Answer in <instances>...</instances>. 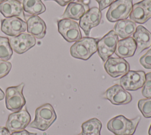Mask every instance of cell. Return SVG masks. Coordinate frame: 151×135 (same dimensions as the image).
Here are the masks:
<instances>
[{"label": "cell", "mask_w": 151, "mask_h": 135, "mask_svg": "<svg viewBox=\"0 0 151 135\" xmlns=\"http://www.w3.org/2000/svg\"><path fill=\"white\" fill-rule=\"evenodd\" d=\"M140 118V116H137L134 118L128 119L123 115H119L108 121L107 128L115 135H133Z\"/></svg>", "instance_id": "cell-1"}, {"label": "cell", "mask_w": 151, "mask_h": 135, "mask_svg": "<svg viewBox=\"0 0 151 135\" xmlns=\"http://www.w3.org/2000/svg\"><path fill=\"white\" fill-rule=\"evenodd\" d=\"M56 119L57 114L53 107L50 104L47 103L35 110V118L28 126L44 131L47 130Z\"/></svg>", "instance_id": "cell-2"}, {"label": "cell", "mask_w": 151, "mask_h": 135, "mask_svg": "<svg viewBox=\"0 0 151 135\" xmlns=\"http://www.w3.org/2000/svg\"><path fill=\"white\" fill-rule=\"evenodd\" d=\"M99 39L85 37L76 41L70 47L72 57L84 60H88L97 50Z\"/></svg>", "instance_id": "cell-3"}, {"label": "cell", "mask_w": 151, "mask_h": 135, "mask_svg": "<svg viewBox=\"0 0 151 135\" xmlns=\"http://www.w3.org/2000/svg\"><path fill=\"white\" fill-rule=\"evenodd\" d=\"M25 83L22 82L15 86L6 88L5 91V105L8 110L12 112L20 111L25 105L26 100L23 94Z\"/></svg>", "instance_id": "cell-4"}, {"label": "cell", "mask_w": 151, "mask_h": 135, "mask_svg": "<svg viewBox=\"0 0 151 135\" xmlns=\"http://www.w3.org/2000/svg\"><path fill=\"white\" fill-rule=\"evenodd\" d=\"M133 7V0H116L110 6L106 18L110 22L126 20L129 17Z\"/></svg>", "instance_id": "cell-5"}, {"label": "cell", "mask_w": 151, "mask_h": 135, "mask_svg": "<svg viewBox=\"0 0 151 135\" xmlns=\"http://www.w3.org/2000/svg\"><path fill=\"white\" fill-rule=\"evenodd\" d=\"M58 31L63 37L69 43L76 42L82 38L78 23L69 18L57 21Z\"/></svg>", "instance_id": "cell-6"}, {"label": "cell", "mask_w": 151, "mask_h": 135, "mask_svg": "<svg viewBox=\"0 0 151 135\" xmlns=\"http://www.w3.org/2000/svg\"><path fill=\"white\" fill-rule=\"evenodd\" d=\"M118 36L114 30L110 31L97 41V53L103 62H106L114 53L117 42Z\"/></svg>", "instance_id": "cell-7"}, {"label": "cell", "mask_w": 151, "mask_h": 135, "mask_svg": "<svg viewBox=\"0 0 151 135\" xmlns=\"http://www.w3.org/2000/svg\"><path fill=\"white\" fill-rule=\"evenodd\" d=\"M30 121L31 115L27 108L24 107L20 111L13 112L8 115L5 127L11 133L20 131L28 126Z\"/></svg>", "instance_id": "cell-8"}, {"label": "cell", "mask_w": 151, "mask_h": 135, "mask_svg": "<svg viewBox=\"0 0 151 135\" xmlns=\"http://www.w3.org/2000/svg\"><path fill=\"white\" fill-rule=\"evenodd\" d=\"M145 75L142 70H129L120 78V85L126 91H136L143 87Z\"/></svg>", "instance_id": "cell-9"}, {"label": "cell", "mask_w": 151, "mask_h": 135, "mask_svg": "<svg viewBox=\"0 0 151 135\" xmlns=\"http://www.w3.org/2000/svg\"><path fill=\"white\" fill-rule=\"evenodd\" d=\"M103 97L116 105H125L132 100V95L121 85L116 84L109 88L103 94Z\"/></svg>", "instance_id": "cell-10"}, {"label": "cell", "mask_w": 151, "mask_h": 135, "mask_svg": "<svg viewBox=\"0 0 151 135\" xmlns=\"http://www.w3.org/2000/svg\"><path fill=\"white\" fill-rule=\"evenodd\" d=\"M130 20L138 24H144L151 18V0H142L133 5Z\"/></svg>", "instance_id": "cell-11"}, {"label": "cell", "mask_w": 151, "mask_h": 135, "mask_svg": "<svg viewBox=\"0 0 151 135\" xmlns=\"http://www.w3.org/2000/svg\"><path fill=\"white\" fill-rule=\"evenodd\" d=\"M1 30L7 36L14 37L26 31L27 23L25 21L17 17L6 18L1 20Z\"/></svg>", "instance_id": "cell-12"}, {"label": "cell", "mask_w": 151, "mask_h": 135, "mask_svg": "<svg viewBox=\"0 0 151 135\" xmlns=\"http://www.w3.org/2000/svg\"><path fill=\"white\" fill-rule=\"evenodd\" d=\"M8 38L12 50L19 54L29 50L36 43L35 38L25 33H22L17 36L10 37Z\"/></svg>", "instance_id": "cell-13"}, {"label": "cell", "mask_w": 151, "mask_h": 135, "mask_svg": "<svg viewBox=\"0 0 151 135\" xmlns=\"http://www.w3.org/2000/svg\"><path fill=\"white\" fill-rule=\"evenodd\" d=\"M101 11L97 7L90 8L79 20L78 25L84 34L88 36L92 28L97 26L101 19Z\"/></svg>", "instance_id": "cell-14"}, {"label": "cell", "mask_w": 151, "mask_h": 135, "mask_svg": "<svg viewBox=\"0 0 151 135\" xmlns=\"http://www.w3.org/2000/svg\"><path fill=\"white\" fill-rule=\"evenodd\" d=\"M104 68L107 74L112 78L123 76L130 70L129 63L120 57H109L105 62Z\"/></svg>", "instance_id": "cell-15"}, {"label": "cell", "mask_w": 151, "mask_h": 135, "mask_svg": "<svg viewBox=\"0 0 151 135\" xmlns=\"http://www.w3.org/2000/svg\"><path fill=\"white\" fill-rule=\"evenodd\" d=\"M0 12L5 18L17 17L25 20L22 4L18 0H6L0 3Z\"/></svg>", "instance_id": "cell-16"}, {"label": "cell", "mask_w": 151, "mask_h": 135, "mask_svg": "<svg viewBox=\"0 0 151 135\" xmlns=\"http://www.w3.org/2000/svg\"><path fill=\"white\" fill-rule=\"evenodd\" d=\"M27 30L28 34L35 38L41 39L46 34L47 26L44 21L38 15L29 17L27 21Z\"/></svg>", "instance_id": "cell-17"}, {"label": "cell", "mask_w": 151, "mask_h": 135, "mask_svg": "<svg viewBox=\"0 0 151 135\" xmlns=\"http://www.w3.org/2000/svg\"><path fill=\"white\" fill-rule=\"evenodd\" d=\"M133 38L136 44V52L140 53L151 46V33L142 25L136 27L133 34Z\"/></svg>", "instance_id": "cell-18"}, {"label": "cell", "mask_w": 151, "mask_h": 135, "mask_svg": "<svg viewBox=\"0 0 151 135\" xmlns=\"http://www.w3.org/2000/svg\"><path fill=\"white\" fill-rule=\"evenodd\" d=\"M89 9L88 5L83 1L72 2L67 5L61 18L78 20Z\"/></svg>", "instance_id": "cell-19"}, {"label": "cell", "mask_w": 151, "mask_h": 135, "mask_svg": "<svg viewBox=\"0 0 151 135\" xmlns=\"http://www.w3.org/2000/svg\"><path fill=\"white\" fill-rule=\"evenodd\" d=\"M136 44L132 37L119 40L115 50V54L120 58L133 56L136 51Z\"/></svg>", "instance_id": "cell-20"}, {"label": "cell", "mask_w": 151, "mask_h": 135, "mask_svg": "<svg viewBox=\"0 0 151 135\" xmlns=\"http://www.w3.org/2000/svg\"><path fill=\"white\" fill-rule=\"evenodd\" d=\"M136 25L130 20H123L118 21L114 26V31L118 37L122 38H126L131 37L136 31Z\"/></svg>", "instance_id": "cell-21"}, {"label": "cell", "mask_w": 151, "mask_h": 135, "mask_svg": "<svg viewBox=\"0 0 151 135\" xmlns=\"http://www.w3.org/2000/svg\"><path fill=\"white\" fill-rule=\"evenodd\" d=\"M101 127V122L97 118H93L81 124V132L78 135H100Z\"/></svg>", "instance_id": "cell-22"}, {"label": "cell", "mask_w": 151, "mask_h": 135, "mask_svg": "<svg viewBox=\"0 0 151 135\" xmlns=\"http://www.w3.org/2000/svg\"><path fill=\"white\" fill-rule=\"evenodd\" d=\"M22 4L24 11L32 15H38L46 10L41 0H22Z\"/></svg>", "instance_id": "cell-23"}, {"label": "cell", "mask_w": 151, "mask_h": 135, "mask_svg": "<svg viewBox=\"0 0 151 135\" xmlns=\"http://www.w3.org/2000/svg\"><path fill=\"white\" fill-rule=\"evenodd\" d=\"M13 54L9 38L0 36V59L5 61L9 60Z\"/></svg>", "instance_id": "cell-24"}, {"label": "cell", "mask_w": 151, "mask_h": 135, "mask_svg": "<svg viewBox=\"0 0 151 135\" xmlns=\"http://www.w3.org/2000/svg\"><path fill=\"white\" fill-rule=\"evenodd\" d=\"M138 108L145 118H151V98L141 99L137 103Z\"/></svg>", "instance_id": "cell-25"}, {"label": "cell", "mask_w": 151, "mask_h": 135, "mask_svg": "<svg viewBox=\"0 0 151 135\" xmlns=\"http://www.w3.org/2000/svg\"><path fill=\"white\" fill-rule=\"evenodd\" d=\"M142 88V95L146 98H151V72L146 73L145 82Z\"/></svg>", "instance_id": "cell-26"}, {"label": "cell", "mask_w": 151, "mask_h": 135, "mask_svg": "<svg viewBox=\"0 0 151 135\" xmlns=\"http://www.w3.org/2000/svg\"><path fill=\"white\" fill-rule=\"evenodd\" d=\"M12 68L11 63L0 59V79L6 76Z\"/></svg>", "instance_id": "cell-27"}, {"label": "cell", "mask_w": 151, "mask_h": 135, "mask_svg": "<svg viewBox=\"0 0 151 135\" xmlns=\"http://www.w3.org/2000/svg\"><path fill=\"white\" fill-rule=\"evenodd\" d=\"M139 62L145 69H151V49L140 58Z\"/></svg>", "instance_id": "cell-28"}, {"label": "cell", "mask_w": 151, "mask_h": 135, "mask_svg": "<svg viewBox=\"0 0 151 135\" xmlns=\"http://www.w3.org/2000/svg\"><path fill=\"white\" fill-rule=\"evenodd\" d=\"M98 4L99 7V9L102 11L106 8L107 7H109L113 2L114 0H96Z\"/></svg>", "instance_id": "cell-29"}, {"label": "cell", "mask_w": 151, "mask_h": 135, "mask_svg": "<svg viewBox=\"0 0 151 135\" xmlns=\"http://www.w3.org/2000/svg\"><path fill=\"white\" fill-rule=\"evenodd\" d=\"M11 135H37L36 133H31L28 131L26 130H23L20 131L13 132L11 133Z\"/></svg>", "instance_id": "cell-30"}, {"label": "cell", "mask_w": 151, "mask_h": 135, "mask_svg": "<svg viewBox=\"0 0 151 135\" xmlns=\"http://www.w3.org/2000/svg\"><path fill=\"white\" fill-rule=\"evenodd\" d=\"M45 1H54L55 2H56L58 4H59L60 6L64 7L66 5H68V4L74 2V0H44Z\"/></svg>", "instance_id": "cell-31"}, {"label": "cell", "mask_w": 151, "mask_h": 135, "mask_svg": "<svg viewBox=\"0 0 151 135\" xmlns=\"http://www.w3.org/2000/svg\"><path fill=\"white\" fill-rule=\"evenodd\" d=\"M0 135H11V133L6 127H0Z\"/></svg>", "instance_id": "cell-32"}, {"label": "cell", "mask_w": 151, "mask_h": 135, "mask_svg": "<svg viewBox=\"0 0 151 135\" xmlns=\"http://www.w3.org/2000/svg\"><path fill=\"white\" fill-rule=\"evenodd\" d=\"M5 96L4 92L0 88V101L4 99V98H5Z\"/></svg>", "instance_id": "cell-33"}, {"label": "cell", "mask_w": 151, "mask_h": 135, "mask_svg": "<svg viewBox=\"0 0 151 135\" xmlns=\"http://www.w3.org/2000/svg\"><path fill=\"white\" fill-rule=\"evenodd\" d=\"M85 4H87V5H88V4L90 3V0H85L84 1H83Z\"/></svg>", "instance_id": "cell-34"}, {"label": "cell", "mask_w": 151, "mask_h": 135, "mask_svg": "<svg viewBox=\"0 0 151 135\" xmlns=\"http://www.w3.org/2000/svg\"><path fill=\"white\" fill-rule=\"evenodd\" d=\"M148 134H149V135H151V124H150V127H149V130H148Z\"/></svg>", "instance_id": "cell-35"}, {"label": "cell", "mask_w": 151, "mask_h": 135, "mask_svg": "<svg viewBox=\"0 0 151 135\" xmlns=\"http://www.w3.org/2000/svg\"><path fill=\"white\" fill-rule=\"evenodd\" d=\"M6 1V0H0V3L4 2V1Z\"/></svg>", "instance_id": "cell-36"}, {"label": "cell", "mask_w": 151, "mask_h": 135, "mask_svg": "<svg viewBox=\"0 0 151 135\" xmlns=\"http://www.w3.org/2000/svg\"><path fill=\"white\" fill-rule=\"evenodd\" d=\"M85 0H77V1H84Z\"/></svg>", "instance_id": "cell-37"}]
</instances>
